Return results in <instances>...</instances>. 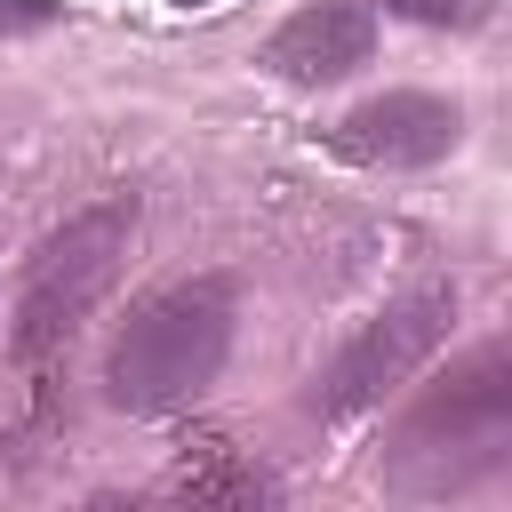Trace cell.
Instances as JSON below:
<instances>
[{"mask_svg": "<svg viewBox=\"0 0 512 512\" xmlns=\"http://www.w3.org/2000/svg\"><path fill=\"white\" fill-rule=\"evenodd\" d=\"M40 24H56V0H0V40L40 32Z\"/></svg>", "mask_w": 512, "mask_h": 512, "instance_id": "obj_9", "label": "cell"}, {"mask_svg": "<svg viewBox=\"0 0 512 512\" xmlns=\"http://www.w3.org/2000/svg\"><path fill=\"white\" fill-rule=\"evenodd\" d=\"M384 8L408 24H432V32H472L488 16V0H384Z\"/></svg>", "mask_w": 512, "mask_h": 512, "instance_id": "obj_8", "label": "cell"}, {"mask_svg": "<svg viewBox=\"0 0 512 512\" xmlns=\"http://www.w3.org/2000/svg\"><path fill=\"white\" fill-rule=\"evenodd\" d=\"M456 136H464V112L432 88H384L328 128V144L360 168H432L456 152Z\"/></svg>", "mask_w": 512, "mask_h": 512, "instance_id": "obj_5", "label": "cell"}, {"mask_svg": "<svg viewBox=\"0 0 512 512\" xmlns=\"http://www.w3.org/2000/svg\"><path fill=\"white\" fill-rule=\"evenodd\" d=\"M176 8H200V0H176Z\"/></svg>", "mask_w": 512, "mask_h": 512, "instance_id": "obj_10", "label": "cell"}, {"mask_svg": "<svg viewBox=\"0 0 512 512\" xmlns=\"http://www.w3.org/2000/svg\"><path fill=\"white\" fill-rule=\"evenodd\" d=\"M448 320H456V288H440V280L392 296V304L328 360V376L312 384V416H320V424H344V416L376 408L384 392H400V384L448 344Z\"/></svg>", "mask_w": 512, "mask_h": 512, "instance_id": "obj_4", "label": "cell"}, {"mask_svg": "<svg viewBox=\"0 0 512 512\" xmlns=\"http://www.w3.org/2000/svg\"><path fill=\"white\" fill-rule=\"evenodd\" d=\"M368 56H376V16L360 0H312L264 40V64L296 88H328V80L360 72Z\"/></svg>", "mask_w": 512, "mask_h": 512, "instance_id": "obj_6", "label": "cell"}, {"mask_svg": "<svg viewBox=\"0 0 512 512\" xmlns=\"http://www.w3.org/2000/svg\"><path fill=\"white\" fill-rule=\"evenodd\" d=\"M168 488H176V496H200V504H256V496H272V480H264L256 464H232L216 440H208V456H200V464L184 456V472H176Z\"/></svg>", "mask_w": 512, "mask_h": 512, "instance_id": "obj_7", "label": "cell"}, {"mask_svg": "<svg viewBox=\"0 0 512 512\" xmlns=\"http://www.w3.org/2000/svg\"><path fill=\"white\" fill-rule=\"evenodd\" d=\"M504 440H512V352L480 344L464 368H448L408 408V424L392 440V488H408V496L472 488L480 472L504 464Z\"/></svg>", "mask_w": 512, "mask_h": 512, "instance_id": "obj_2", "label": "cell"}, {"mask_svg": "<svg viewBox=\"0 0 512 512\" xmlns=\"http://www.w3.org/2000/svg\"><path fill=\"white\" fill-rule=\"evenodd\" d=\"M232 320H240V296L224 272H200V280H168L152 288L144 304H128L112 352H104V392L112 408L128 416H168L184 400H200L232 352Z\"/></svg>", "mask_w": 512, "mask_h": 512, "instance_id": "obj_1", "label": "cell"}, {"mask_svg": "<svg viewBox=\"0 0 512 512\" xmlns=\"http://www.w3.org/2000/svg\"><path fill=\"white\" fill-rule=\"evenodd\" d=\"M128 232H136V200L112 192V200L64 216V224L32 248L24 288H16V360H24V368L56 360V352L80 336V320L112 296L120 256H128Z\"/></svg>", "mask_w": 512, "mask_h": 512, "instance_id": "obj_3", "label": "cell"}]
</instances>
